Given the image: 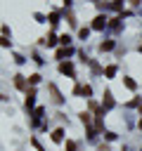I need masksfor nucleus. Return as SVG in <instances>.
Segmentation results:
<instances>
[{"instance_id": "obj_9", "label": "nucleus", "mask_w": 142, "mask_h": 151, "mask_svg": "<svg viewBox=\"0 0 142 151\" xmlns=\"http://www.w3.org/2000/svg\"><path fill=\"white\" fill-rule=\"evenodd\" d=\"M69 52H71V50H59V52H57V57H59V59H62V57H66V54H69Z\"/></svg>"}, {"instance_id": "obj_2", "label": "nucleus", "mask_w": 142, "mask_h": 151, "mask_svg": "<svg viewBox=\"0 0 142 151\" xmlns=\"http://www.w3.org/2000/svg\"><path fill=\"white\" fill-rule=\"evenodd\" d=\"M59 71H62V73H69V76H73V66H71V64H62V66H59Z\"/></svg>"}, {"instance_id": "obj_1", "label": "nucleus", "mask_w": 142, "mask_h": 151, "mask_svg": "<svg viewBox=\"0 0 142 151\" xmlns=\"http://www.w3.org/2000/svg\"><path fill=\"white\" fill-rule=\"evenodd\" d=\"M104 24H106V19H104V17H97V19H95V24H92V28H97V31H99V28H104Z\"/></svg>"}, {"instance_id": "obj_4", "label": "nucleus", "mask_w": 142, "mask_h": 151, "mask_svg": "<svg viewBox=\"0 0 142 151\" xmlns=\"http://www.w3.org/2000/svg\"><path fill=\"white\" fill-rule=\"evenodd\" d=\"M62 137H64V130H62V127L52 132V139H54V142H62Z\"/></svg>"}, {"instance_id": "obj_6", "label": "nucleus", "mask_w": 142, "mask_h": 151, "mask_svg": "<svg viewBox=\"0 0 142 151\" xmlns=\"http://www.w3.org/2000/svg\"><path fill=\"white\" fill-rule=\"evenodd\" d=\"M111 47H114V42H111V40H109V42H102V45H99V50H102V52H104V50H111Z\"/></svg>"}, {"instance_id": "obj_5", "label": "nucleus", "mask_w": 142, "mask_h": 151, "mask_svg": "<svg viewBox=\"0 0 142 151\" xmlns=\"http://www.w3.org/2000/svg\"><path fill=\"white\" fill-rule=\"evenodd\" d=\"M14 85L17 87H24V76H14Z\"/></svg>"}, {"instance_id": "obj_3", "label": "nucleus", "mask_w": 142, "mask_h": 151, "mask_svg": "<svg viewBox=\"0 0 142 151\" xmlns=\"http://www.w3.org/2000/svg\"><path fill=\"white\" fill-rule=\"evenodd\" d=\"M104 106H106V109H111V106H114V99H111V92H106V94H104Z\"/></svg>"}, {"instance_id": "obj_10", "label": "nucleus", "mask_w": 142, "mask_h": 151, "mask_svg": "<svg viewBox=\"0 0 142 151\" xmlns=\"http://www.w3.org/2000/svg\"><path fill=\"white\" fill-rule=\"evenodd\" d=\"M114 73H116V66H109V68H106V76H109V78H111V76H114Z\"/></svg>"}, {"instance_id": "obj_11", "label": "nucleus", "mask_w": 142, "mask_h": 151, "mask_svg": "<svg viewBox=\"0 0 142 151\" xmlns=\"http://www.w3.org/2000/svg\"><path fill=\"white\" fill-rule=\"evenodd\" d=\"M0 45H2V47H9V40H7L5 35H2V38H0Z\"/></svg>"}, {"instance_id": "obj_8", "label": "nucleus", "mask_w": 142, "mask_h": 151, "mask_svg": "<svg viewBox=\"0 0 142 151\" xmlns=\"http://www.w3.org/2000/svg\"><path fill=\"white\" fill-rule=\"evenodd\" d=\"M123 83H125V85H128V87H130V90H135V83H133V80H130V78H123Z\"/></svg>"}, {"instance_id": "obj_7", "label": "nucleus", "mask_w": 142, "mask_h": 151, "mask_svg": "<svg viewBox=\"0 0 142 151\" xmlns=\"http://www.w3.org/2000/svg\"><path fill=\"white\" fill-rule=\"evenodd\" d=\"M80 120H83L85 125H90V113H80Z\"/></svg>"}]
</instances>
